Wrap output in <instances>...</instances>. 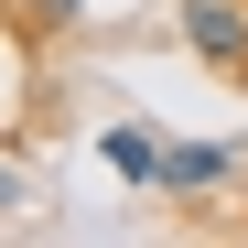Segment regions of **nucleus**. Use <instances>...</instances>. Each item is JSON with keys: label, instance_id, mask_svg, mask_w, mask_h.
I'll return each instance as SVG.
<instances>
[{"label": "nucleus", "instance_id": "nucleus-3", "mask_svg": "<svg viewBox=\"0 0 248 248\" xmlns=\"http://www.w3.org/2000/svg\"><path fill=\"white\" fill-rule=\"evenodd\" d=\"M108 162H119V173H130V184H162V151H151L140 130H108Z\"/></svg>", "mask_w": 248, "mask_h": 248}, {"label": "nucleus", "instance_id": "nucleus-1", "mask_svg": "<svg viewBox=\"0 0 248 248\" xmlns=\"http://www.w3.org/2000/svg\"><path fill=\"white\" fill-rule=\"evenodd\" d=\"M184 44L216 76H248V11H237V0H184Z\"/></svg>", "mask_w": 248, "mask_h": 248}, {"label": "nucleus", "instance_id": "nucleus-4", "mask_svg": "<svg viewBox=\"0 0 248 248\" xmlns=\"http://www.w3.org/2000/svg\"><path fill=\"white\" fill-rule=\"evenodd\" d=\"M11 205H22V162H0V216H11Z\"/></svg>", "mask_w": 248, "mask_h": 248}, {"label": "nucleus", "instance_id": "nucleus-2", "mask_svg": "<svg viewBox=\"0 0 248 248\" xmlns=\"http://www.w3.org/2000/svg\"><path fill=\"white\" fill-rule=\"evenodd\" d=\"M205 184H227V151L216 140H173L162 151V194H205Z\"/></svg>", "mask_w": 248, "mask_h": 248}, {"label": "nucleus", "instance_id": "nucleus-5", "mask_svg": "<svg viewBox=\"0 0 248 248\" xmlns=\"http://www.w3.org/2000/svg\"><path fill=\"white\" fill-rule=\"evenodd\" d=\"M44 22H76V0H44Z\"/></svg>", "mask_w": 248, "mask_h": 248}]
</instances>
